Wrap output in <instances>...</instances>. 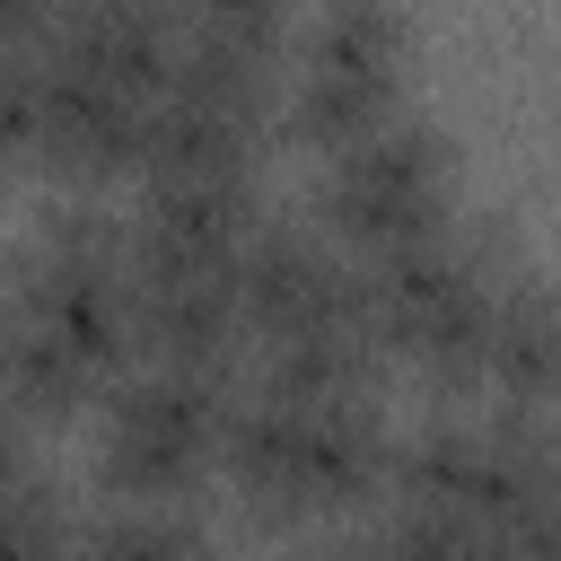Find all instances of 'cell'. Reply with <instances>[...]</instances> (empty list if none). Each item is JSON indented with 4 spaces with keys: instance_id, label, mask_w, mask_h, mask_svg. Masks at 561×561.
<instances>
[{
    "instance_id": "obj_21",
    "label": "cell",
    "mask_w": 561,
    "mask_h": 561,
    "mask_svg": "<svg viewBox=\"0 0 561 561\" xmlns=\"http://www.w3.org/2000/svg\"><path fill=\"white\" fill-rule=\"evenodd\" d=\"M272 561H351L342 543H289V552H272Z\"/></svg>"
},
{
    "instance_id": "obj_2",
    "label": "cell",
    "mask_w": 561,
    "mask_h": 561,
    "mask_svg": "<svg viewBox=\"0 0 561 561\" xmlns=\"http://www.w3.org/2000/svg\"><path fill=\"white\" fill-rule=\"evenodd\" d=\"M517 272L508 228H421L386 254L359 263V307L368 333L386 351H403L438 394H473L482 386V333H491V298Z\"/></svg>"
},
{
    "instance_id": "obj_4",
    "label": "cell",
    "mask_w": 561,
    "mask_h": 561,
    "mask_svg": "<svg viewBox=\"0 0 561 561\" xmlns=\"http://www.w3.org/2000/svg\"><path fill=\"white\" fill-rule=\"evenodd\" d=\"M386 491L447 508V517H473V526H500V535H561L552 526V491H561L552 421L526 403H491L482 421L430 412L412 438L386 447Z\"/></svg>"
},
{
    "instance_id": "obj_7",
    "label": "cell",
    "mask_w": 561,
    "mask_h": 561,
    "mask_svg": "<svg viewBox=\"0 0 561 561\" xmlns=\"http://www.w3.org/2000/svg\"><path fill=\"white\" fill-rule=\"evenodd\" d=\"M237 316L245 342H289V333H333L368 324L359 307V263L316 228V219H254L237 245Z\"/></svg>"
},
{
    "instance_id": "obj_20",
    "label": "cell",
    "mask_w": 561,
    "mask_h": 561,
    "mask_svg": "<svg viewBox=\"0 0 561 561\" xmlns=\"http://www.w3.org/2000/svg\"><path fill=\"white\" fill-rule=\"evenodd\" d=\"M26 430H35V421H26V412H9V403H0V482H18V473H26V465H35V456H26Z\"/></svg>"
},
{
    "instance_id": "obj_9",
    "label": "cell",
    "mask_w": 561,
    "mask_h": 561,
    "mask_svg": "<svg viewBox=\"0 0 561 561\" xmlns=\"http://www.w3.org/2000/svg\"><path fill=\"white\" fill-rule=\"evenodd\" d=\"M175 9L167 0H53V18H44V35L35 44H53L61 61H79V70H96V79H114L123 96H158L167 88V61H175Z\"/></svg>"
},
{
    "instance_id": "obj_11",
    "label": "cell",
    "mask_w": 561,
    "mask_h": 561,
    "mask_svg": "<svg viewBox=\"0 0 561 561\" xmlns=\"http://www.w3.org/2000/svg\"><path fill=\"white\" fill-rule=\"evenodd\" d=\"M552 377H561V324H552V298L543 280L517 263L491 298V333H482V386L491 403H526L543 412L552 403Z\"/></svg>"
},
{
    "instance_id": "obj_14",
    "label": "cell",
    "mask_w": 561,
    "mask_h": 561,
    "mask_svg": "<svg viewBox=\"0 0 561 561\" xmlns=\"http://www.w3.org/2000/svg\"><path fill=\"white\" fill-rule=\"evenodd\" d=\"M403 53H412L403 0H316V18L298 35V61L307 70H377V79H403Z\"/></svg>"
},
{
    "instance_id": "obj_16",
    "label": "cell",
    "mask_w": 561,
    "mask_h": 561,
    "mask_svg": "<svg viewBox=\"0 0 561 561\" xmlns=\"http://www.w3.org/2000/svg\"><path fill=\"white\" fill-rule=\"evenodd\" d=\"M70 500L26 465L18 482H0V561H70Z\"/></svg>"
},
{
    "instance_id": "obj_10",
    "label": "cell",
    "mask_w": 561,
    "mask_h": 561,
    "mask_svg": "<svg viewBox=\"0 0 561 561\" xmlns=\"http://www.w3.org/2000/svg\"><path fill=\"white\" fill-rule=\"evenodd\" d=\"M263 123H237L219 105H193L175 88H158L140 105V158L131 175L140 184H193V175H263Z\"/></svg>"
},
{
    "instance_id": "obj_15",
    "label": "cell",
    "mask_w": 561,
    "mask_h": 561,
    "mask_svg": "<svg viewBox=\"0 0 561 561\" xmlns=\"http://www.w3.org/2000/svg\"><path fill=\"white\" fill-rule=\"evenodd\" d=\"M0 403L26 421H70L79 403H96V377L53 333H35L18 307H0Z\"/></svg>"
},
{
    "instance_id": "obj_6",
    "label": "cell",
    "mask_w": 561,
    "mask_h": 561,
    "mask_svg": "<svg viewBox=\"0 0 561 561\" xmlns=\"http://www.w3.org/2000/svg\"><path fill=\"white\" fill-rule=\"evenodd\" d=\"M438 219H456V149H447L438 123L386 114L377 131L324 149L316 228H324L351 263H368V254H386V245H403V237H421V228H438Z\"/></svg>"
},
{
    "instance_id": "obj_18",
    "label": "cell",
    "mask_w": 561,
    "mask_h": 561,
    "mask_svg": "<svg viewBox=\"0 0 561 561\" xmlns=\"http://www.w3.org/2000/svg\"><path fill=\"white\" fill-rule=\"evenodd\" d=\"M35 140H44V79L26 44V53H0V175L35 167Z\"/></svg>"
},
{
    "instance_id": "obj_12",
    "label": "cell",
    "mask_w": 561,
    "mask_h": 561,
    "mask_svg": "<svg viewBox=\"0 0 561 561\" xmlns=\"http://www.w3.org/2000/svg\"><path fill=\"white\" fill-rule=\"evenodd\" d=\"M70 561H210L193 500H105L70 526Z\"/></svg>"
},
{
    "instance_id": "obj_1",
    "label": "cell",
    "mask_w": 561,
    "mask_h": 561,
    "mask_svg": "<svg viewBox=\"0 0 561 561\" xmlns=\"http://www.w3.org/2000/svg\"><path fill=\"white\" fill-rule=\"evenodd\" d=\"M386 412L377 394H280V386H237L219 421V473L237 500L272 526L289 517H342L386 491Z\"/></svg>"
},
{
    "instance_id": "obj_3",
    "label": "cell",
    "mask_w": 561,
    "mask_h": 561,
    "mask_svg": "<svg viewBox=\"0 0 561 561\" xmlns=\"http://www.w3.org/2000/svg\"><path fill=\"white\" fill-rule=\"evenodd\" d=\"M0 307H18L35 333H53L96 394L131 368V228L96 193H61L35 210V228L0 254Z\"/></svg>"
},
{
    "instance_id": "obj_17",
    "label": "cell",
    "mask_w": 561,
    "mask_h": 561,
    "mask_svg": "<svg viewBox=\"0 0 561 561\" xmlns=\"http://www.w3.org/2000/svg\"><path fill=\"white\" fill-rule=\"evenodd\" d=\"M167 9L184 35H228V44H263V53H280L289 18H298V0H167Z\"/></svg>"
},
{
    "instance_id": "obj_19",
    "label": "cell",
    "mask_w": 561,
    "mask_h": 561,
    "mask_svg": "<svg viewBox=\"0 0 561 561\" xmlns=\"http://www.w3.org/2000/svg\"><path fill=\"white\" fill-rule=\"evenodd\" d=\"M44 18H53V0H0V53H26L44 35Z\"/></svg>"
},
{
    "instance_id": "obj_5",
    "label": "cell",
    "mask_w": 561,
    "mask_h": 561,
    "mask_svg": "<svg viewBox=\"0 0 561 561\" xmlns=\"http://www.w3.org/2000/svg\"><path fill=\"white\" fill-rule=\"evenodd\" d=\"M237 368H184V359H131L96 403V482L105 500H193L219 456Z\"/></svg>"
},
{
    "instance_id": "obj_8",
    "label": "cell",
    "mask_w": 561,
    "mask_h": 561,
    "mask_svg": "<svg viewBox=\"0 0 561 561\" xmlns=\"http://www.w3.org/2000/svg\"><path fill=\"white\" fill-rule=\"evenodd\" d=\"M35 79H44V140H35V167H53L70 193H96V184L131 175V158H140V96H123L114 79L61 61L53 44H35Z\"/></svg>"
},
{
    "instance_id": "obj_13",
    "label": "cell",
    "mask_w": 561,
    "mask_h": 561,
    "mask_svg": "<svg viewBox=\"0 0 561 561\" xmlns=\"http://www.w3.org/2000/svg\"><path fill=\"white\" fill-rule=\"evenodd\" d=\"M254 377L280 394H377L386 377V342L368 324H333V333H289V342H254Z\"/></svg>"
}]
</instances>
